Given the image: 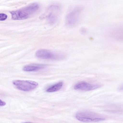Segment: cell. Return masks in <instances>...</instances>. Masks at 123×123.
Here are the masks:
<instances>
[{"mask_svg":"<svg viewBox=\"0 0 123 123\" xmlns=\"http://www.w3.org/2000/svg\"><path fill=\"white\" fill-rule=\"evenodd\" d=\"M7 15L4 13H0V21L5 20L7 18Z\"/></svg>","mask_w":123,"mask_h":123,"instance_id":"cell-10","label":"cell"},{"mask_svg":"<svg viewBox=\"0 0 123 123\" xmlns=\"http://www.w3.org/2000/svg\"><path fill=\"white\" fill-rule=\"evenodd\" d=\"M59 10V6L56 5L51 6L49 8L46 18L49 23L53 24L56 21Z\"/></svg>","mask_w":123,"mask_h":123,"instance_id":"cell-6","label":"cell"},{"mask_svg":"<svg viewBox=\"0 0 123 123\" xmlns=\"http://www.w3.org/2000/svg\"><path fill=\"white\" fill-rule=\"evenodd\" d=\"M81 33L82 34H85L87 32V30L84 28H82L80 29Z\"/></svg>","mask_w":123,"mask_h":123,"instance_id":"cell-11","label":"cell"},{"mask_svg":"<svg viewBox=\"0 0 123 123\" xmlns=\"http://www.w3.org/2000/svg\"><path fill=\"white\" fill-rule=\"evenodd\" d=\"M63 84V82H59L48 88L46 91L48 92H53L58 91L62 88Z\"/></svg>","mask_w":123,"mask_h":123,"instance_id":"cell-8","label":"cell"},{"mask_svg":"<svg viewBox=\"0 0 123 123\" xmlns=\"http://www.w3.org/2000/svg\"><path fill=\"white\" fill-rule=\"evenodd\" d=\"M45 65H28L23 68V70L27 72L38 71L43 68Z\"/></svg>","mask_w":123,"mask_h":123,"instance_id":"cell-7","label":"cell"},{"mask_svg":"<svg viewBox=\"0 0 123 123\" xmlns=\"http://www.w3.org/2000/svg\"><path fill=\"white\" fill-rule=\"evenodd\" d=\"M6 104V103L0 99V106H3Z\"/></svg>","mask_w":123,"mask_h":123,"instance_id":"cell-12","label":"cell"},{"mask_svg":"<svg viewBox=\"0 0 123 123\" xmlns=\"http://www.w3.org/2000/svg\"></svg>","mask_w":123,"mask_h":123,"instance_id":"cell-14","label":"cell"},{"mask_svg":"<svg viewBox=\"0 0 123 123\" xmlns=\"http://www.w3.org/2000/svg\"><path fill=\"white\" fill-rule=\"evenodd\" d=\"M83 9V6L81 5L77 6L73 9L66 16L67 25L71 27L76 25L80 20Z\"/></svg>","mask_w":123,"mask_h":123,"instance_id":"cell-1","label":"cell"},{"mask_svg":"<svg viewBox=\"0 0 123 123\" xmlns=\"http://www.w3.org/2000/svg\"><path fill=\"white\" fill-rule=\"evenodd\" d=\"M123 86L122 85V86H120L119 87V90H120V91H122V90H123Z\"/></svg>","mask_w":123,"mask_h":123,"instance_id":"cell-13","label":"cell"},{"mask_svg":"<svg viewBox=\"0 0 123 123\" xmlns=\"http://www.w3.org/2000/svg\"><path fill=\"white\" fill-rule=\"evenodd\" d=\"M75 117L78 120L84 122H98L105 119L101 115L88 111L78 112L76 114Z\"/></svg>","mask_w":123,"mask_h":123,"instance_id":"cell-2","label":"cell"},{"mask_svg":"<svg viewBox=\"0 0 123 123\" xmlns=\"http://www.w3.org/2000/svg\"><path fill=\"white\" fill-rule=\"evenodd\" d=\"M102 85L94 84L85 81H81L75 85L74 88L75 90L82 91H89L97 89L101 87Z\"/></svg>","mask_w":123,"mask_h":123,"instance_id":"cell-5","label":"cell"},{"mask_svg":"<svg viewBox=\"0 0 123 123\" xmlns=\"http://www.w3.org/2000/svg\"><path fill=\"white\" fill-rule=\"evenodd\" d=\"M35 55L39 58L54 60L62 59L65 57L64 55L62 54L44 49H40L37 51L35 53Z\"/></svg>","mask_w":123,"mask_h":123,"instance_id":"cell-3","label":"cell"},{"mask_svg":"<svg viewBox=\"0 0 123 123\" xmlns=\"http://www.w3.org/2000/svg\"><path fill=\"white\" fill-rule=\"evenodd\" d=\"M13 83L18 89L25 92L32 91L38 85L37 82L30 80H15L13 82Z\"/></svg>","mask_w":123,"mask_h":123,"instance_id":"cell-4","label":"cell"},{"mask_svg":"<svg viewBox=\"0 0 123 123\" xmlns=\"http://www.w3.org/2000/svg\"><path fill=\"white\" fill-rule=\"evenodd\" d=\"M121 28H119V27H116L113 29L112 31V35L116 38L117 39V37H119V33H121ZM119 35L121 36V35Z\"/></svg>","mask_w":123,"mask_h":123,"instance_id":"cell-9","label":"cell"}]
</instances>
